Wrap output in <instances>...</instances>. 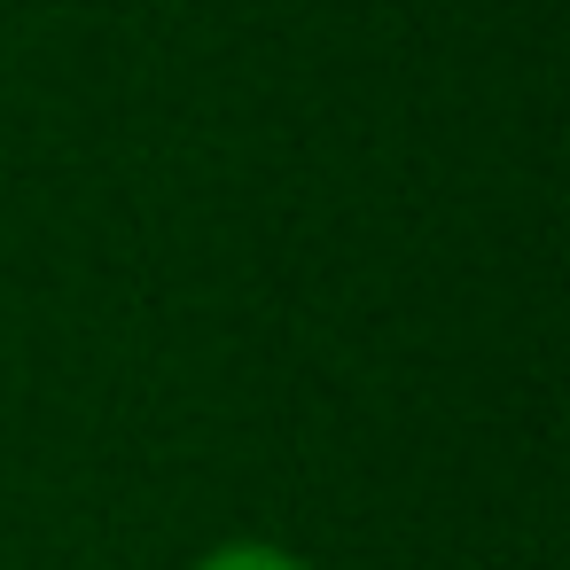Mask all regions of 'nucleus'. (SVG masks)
Listing matches in <instances>:
<instances>
[{"label":"nucleus","instance_id":"1","mask_svg":"<svg viewBox=\"0 0 570 570\" xmlns=\"http://www.w3.org/2000/svg\"><path fill=\"white\" fill-rule=\"evenodd\" d=\"M196 570H305L289 547H266V539H227V547H212Z\"/></svg>","mask_w":570,"mask_h":570}]
</instances>
